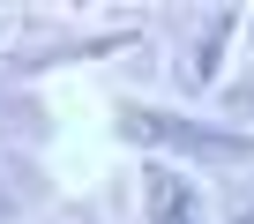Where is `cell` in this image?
Masks as SVG:
<instances>
[{"label":"cell","mask_w":254,"mask_h":224,"mask_svg":"<svg viewBox=\"0 0 254 224\" xmlns=\"http://www.w3.org/2000/svg\"><path fill=\"white\" fill-rule=\"evenodd\" d=\"M112 135L142 157H165V165H187V157H247L254 135H239L232 120H194V112H172V105H142V97H120L112 105Z\"/></svg>","instance_id":"1"},{"label":"cell","mask_w":254,"mask_h":224,"mask_svg":"<svg viewBox=\"0 0 254 224\" xmlns=\"http://www.w3.org/2000/svg\"><path fill=\"white\" fill-rule=\"evenodd\" d=\"M142 224H209V187L187 165L142 157Z\"/></svg>","instance_id":"2"},{"label":"cell","mask_w":254,"mask_h":224,"mask_svg":"<svg viewBox=\"0 0 254 224\" xmlns=\"http://www.w3.org/2000/svg\"><path fill=\"white\" fill-rule=\"evenodd\" d=\"M239 23H247V8H209L202 15V38L187 53V82L194 90H224V45L239 38Z\"/></svg>","instance_id":"3"},{"label":"cell","mask_w":254,"mask_h":224,"mask_svg":"<svg viewBox=\"0 0 254 224\" xmlns=\"http://www.w3.org/2000/svg\"><path fill=\"white\" fill-rule=\"evenodd\" d=\"M217 97H224V112H247V120H254V82H224Z\"/></svg>","instance_id":"4"},{"label":"cell","mask_w":254,"mask_h":224,"mask_svg":"<svg viewBox=\"0 0 254 224\" xmlns=\"http://www.w3.org/2000/svg\"><path fill=\"white\" fill-rule=\"evenodd\" d=\"M232 224H254V202H247V209H239V217H232Z\"/></svg>","instance_id":"5"}]
</instances>
